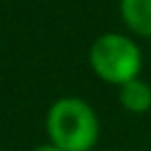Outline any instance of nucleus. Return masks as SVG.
<instances>
[{
	"label": "nucleus",
	"mask_w": 151,
	"mask_h": 151,
	"mask_svg": "<svg viewBox=\"0 0 151 151\" xmlns=\"http://www.w3.org/2000/svg\"><path fill=\"white\" fill-rule=\"evenodd\" d=\"M89 65L102 82L122 87L140 78L142 51L124 33H102L89 49Z\"/></svg>",
	"instance_id": "2"
},
{
	"label": "nucleus",
	"mask_w": 151,
	"mask_h": 151,
	"mask_svg": "<svg viewBox=\"0 0 151 151\" xmlns=\"http://www.w3.org/2000/svg\"><path fill=\"white\" fill-rule=\"evenodd\" d=\"M49 142L60 151H93L100 136L98 113L87 100L65 96L51 102L45 118Z\"/></svg>",
	"instance_id": "1"
},
{
	"label": "nucleus",
	"mask_w": 151,
	"mask_h": 151,
	"mask_svg": "<svg viewBox=\"0 0 151 151\" xmlns=\"http://www.w3.org/2000/svg\"><path fill=\"white\" fill-rule=\"evenodd\" d=\"M120 14L133 33L151 38V0H120Z\"/></svg>",
	"instance_id": "3"
},
{
	"label": "nucleus",
	"mask_w": 151,
	"mask_h": 151,
	"mask_svg": "<svg viewBox=\"0 0 151 151\" xmlns=\"http://www.w3.org/2000/svg\"><path fill=\"white\" fill-rule=\"evenodd\" d=\"M31 151H60L56 145H51V142H45V145H38L36 149H31Z\"/></svg>",
	"instance_id": "5"
},
{
	"label": "nucleus",
	"mask_w": 151,
	"mask_h": 151,
	"mask_svg": "<svg viewBox=\"0 0 151 151\" xmlns=\"http://www.w3.org/2000/svg\"><path fill=\"white\" fill-rule=\"evenodd\" d=\"M118 100L122 109L129 113H136V116L147 113L151 109V87L145 80L136 78V80L118 87Z\"/></svg>",
	"instance_id": "4"
}]
</instances>
